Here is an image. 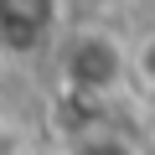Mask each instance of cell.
Here are the masks:
<instances>
[{
  "label": "cell",
  "instance_id": "cell-1",
  "mask_svg": "<svg viewBox=\"0 0 155 155\" xmlns=\"http://www.w3.org/2000/svg\"><path fill=\"white\" fill-rule=\"evenodd\" d=\"M57 88L72 104H109L129 88V41L114 26H72L57 36Z\"/></svg>",
  "mask_w": 155,
  "mask_h": 155
},
{
  "label": "cell",
  "instance_id": "cell-2",
  "mask_svg": "<svg viewBox=\"0 0 155 155\" xmlns=\"http://www.w3.org/2000/svg\"><path fill=\"white\" fill-rule=\"evenodd\" d=\"M67 31V0H0V62H36Z\"/></svg>",
  "mask_w": 155,
  "mask_h": 155
},
{
  "label": "cell",
  "instance_id": "cell-3",
  "mask_svg": "<svg viewBox=\"0 0 155 155\" xmlns=\"http://www.w3.org/2000/svg\"><path fill=\"white\" fill-rule=\"evenodd\" d=\"M57 155H150L145 140L124 124H109V119H93V124H78Z\"/></svg>",
  "mask_w": 155,
  "mask_h": 155
},
{
  "label": "cell",
  "instance_id": "cell-4",
  "mask_svg": "<svg viewBox=\"0 0 155 155\" xmlns=\"http://www.w3.org/2000/svg\"><path fill=\"white\" fill-rule=\"evenodd\" d=\"M129 83L155 93V31H145L140 41H129Z\"/></svg>",
  "mask_w": 155,
  "mask_h": 155
}]
</instances>
